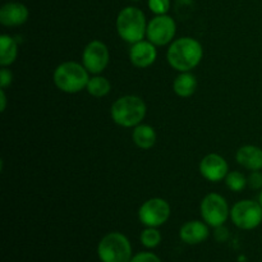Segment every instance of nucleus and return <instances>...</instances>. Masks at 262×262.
I'll use <instances>...</instances> for the list:
<instances>
[{"mask_svg":"<svg viewBox=\"0 0 262 262\" xmlns=\"http://www.w3.org/2000/svg\"><path fill=\"white\" fill-rule=\"evenodd\" d=\"M161 233L158 228L146 227L140 234V242L147 250H154L161 243Z\"/></svg>","mask_w":262,"mask_h":262,"instance_id":"obj_20","label":"nucleus"},{"mask_svg":"<svg viewBox=\"0 0 262 262\" xmlns=\"http://www.w3.org/2000/svg\"><path fill=\"white\" fill-rule=\"evenodd\" d=\"M145 13L136 7H127L119 12L117 17V31L120 38L129 43L143 40L146 35Z\"/></svg>","mask_w":262,"mask_h":262,"instance_id":"obj_5","label":"nucleus"},{"mask_svg":"<svg viewBox=\"0 0 262 262\" xmlns=\"http://www.w3.org/2000/svg\"><path fill=\"white\" fill-rule=\"evenodd\" d=\"M197 89V79L191 72H181L173 82V90L179 97H189Z\"/></svg>","mask_w":262,"mask_h":262,"instance_id":"obj_16","label":"nucleus"},{"mask_svg":"<svg viewBox=\"0 0 262 262\" xmlns=\"http://www.w3.org/2000/svg\"><path fill=\"white\" fill-rule=\"evenodd\" d=\"M130 262H163L161 258L159 257L156 253L151 252V251H142L136 255H133Z\"/></svg>","mask_w":262,"mask_h":262,"instance_id":"obj_23","label":"nucleus"},{"mask_svg":"<svg viewBox=\"0 0 262 262\" xmlns=\"http://www.w3.org/2000/svg\"><path fill=\"white\" fill-rule=\"evenodd\" d=\"M225 184L233 192H242L247 186V178L241 171H229L225 177Z\"/></svg>","mask_w":262,"mask_h":262,"instance_id":"obj_21","label":"nucleus"},{"mask_svg":"<svg viewBox=\"0 0 262 262\" xmlns=\"http://www.w3.org/2000/svg\"><path fill=\"white\" fill-rule=\"evenodd\" d=\"M109 49L102 41L94 40L86 45L82 53V64L92 74H100L109 64Z\"/></svg>","mask_w":262,"mask_h":262,"instance_id":"obj_10","label":"nucleus"},{"mask_svg":"<svg viewBox=\"0 0 262 262\" xmlns=\"http://www.w3.org/2000/svg\"><path fill=\"white\" fill-rule=\"evenodd\" d=\"M247 186L253 191L262 189V173L260 170H253L247 178Z\"/></svg>","mask_w":262,"mask_h":262,"instance_id":"obj_24","label":"nucleus"},{"mask_svg":"<svg viewBox=\"0 0 262 262\" xmlns=\"http://www.w3.org/2000/svg\"><path fill=\"white\" fill-rule=\"evenodd\" d=\"M110 89H112V84H110L109 79L102 76H99V74H95V77L90 78L86 87L87 92L94 97L106 96L110 92Z\"/></svg>","mask_w":262,"mask_h":262,"instance_id":"obj_19","label":"nucleus"},{"mask_svg":"<svg viewBox=\"0 0 262 262\" xmlns=\"http://www.w3.org/2000/svg\"><path fill=\"white\" fill-rule=\"evenodd\" d=\"M170 216V206L160 197H154L141 205L138 210V219L145 227L159 228L165 224Z\"/></svg>","mask_w":262,"mask_h":262,"instance_id":"obj_8","label":"nucleus"},{"mask_svg":"<svg viewBox=\"0 0 262 262\" xmlns=\"http://www.w3.org/2000/svg\"><path fill=\"white\" fill-rule=\"evenodd\" d=\"M97 257L101 262H130L132 245L123 233H107L97 245Z\"/></svg>","mask_w":262,"mask_h":262,"instance_id":"obj_4","label":"nucleus"},{"mask_svg":"<svg viewBox=\"0 0 262 262\" xmlns=\"http://www.w3.org/2000/svg\"><path fill=\"white\" fill-rule=\"evenodd\" d=\"M28 8L22 3L10 2L5 3L0 8V23L5 27H18L27 22Z\"/></svg>","mask_w":262,"mask_h":262,"instance_id":"obj_13","label":"nucleus"},{"mask_svg":"<svg viewBox=\"0 0 262 262\" xmlns=\"http://www.w3.org/2000/svg\"><path fill=\"white\" fill-rule=\"evenodd\" d=\"M18 55L17 41L9 35L0 36V66L8 67L13 64Z\"/></svg>","mask_w":262,"mask_h":262,"instance_id":"obj_18","label":"nucleus"},{"mask_svg":"<svg viewBox=\"0 0 262 262\" xmlns=\"http://www.w3.org/2000/svg\"><path fill=\"white\" fill-rule=\"evenodd\" d=\"M214 237L217 242H225V241L229 238V230L222 225V227H217L215 228V233H214Z\"/></svg>","mask_w":262,"mask_h":262,"instance_id":"obj_26","label":"nucleus"},{"mask_svg":"<svg viewBox=\"0 0 262 262\" xmlns=\"http://www.w3.org/2000/svg\"><path fill=\"white\" fill-rule=\"evenodd\" d=\"M258 204L261 205V207H262V189H261V192H260V194H258Z\"/></svg>","mask_w":262,"mask_h":262,"instance_id":"obj_28","label":"nucleus"},{"mask_svg":"<svg viewBox=\"0 0 262 262\" xmlns=\"http://www.w3.org/2000/svg\"><path fill=\"white\" fill-rule=\"evenodd\" d=\"M132 138L137 147L142 148V150H148L155 145L156 132L151 125L138 124L133 129Z\"/></svg>","mask_w":262,"mask_h":262,"instance_id":"obj_17","label":"nucleus"},{"mask_svg":"<svg viewBox=\"0 0 262 262\" xmlns=\"http://www.w3.org/2000/svg\"><path fill=\"white\" fill-rule=\"evenodd\" d=\"M7 106V97H5L4 89L0 90V112H4Z\"/></svg>","mask_w":262,"mask_h":262,"instance_id":"obj_27","label":"nucleus"},{"mask_svg":"<svg viewBox=\"0 0 262 262\" xmlns=\"http://www.w3.org/2000/svg\"><path fill=\"white\" fill-rule=\"evenodd\" d=\"M13 81V73L7 68V67H3L2 71H0V87L2 89H7Z\"/></svg>","mask_w":262,"mask_h":262,"instance_id":"obj_25","label":"nucleus"},{"mask_svg":"<svg viewBox=\"0 0 262 262\" xmlns=\"http://www.w3.org/2000/svg\"><path fill=\"white\" fill-rule=\"evenodd\" d=\"M146 110L147 107L141 97L136 95H127L115 100L112 105L110 114L118 125L130 128L141 124L146 117Z\"/></svg>","mask_w":262,"mask_h":262,"instance_id":"obj_3","label":"nucleus"},{"mask_svg":"<svg viewBox=\"0 0 262 262\" xmlns=\"http://www.w3.org/2000/svg\"><path fill=\"white\" fill-rule=\"evenodd\" d=\"M201 217L209 227L217 228L227 223L230 217V210L228 202L222 194L209 193L204 197L200 206Z\"/></svg>","mask_w":262,"mask_h":262,"instance_id":"obj_7","label":"nucleus"},{"mask_svg":"<svg viewBox=\"0 0 262 262\" xmlns=\"http://www.w3.org/2000/svg\"><path fill=\"white\" fill-rule=\"evenodd\" d=\"M148 8L156 15L166 14L170 9V0H148Z\"/></svg>","mask_w":262,"mask_h":262,"instance_id":"obj_22","label":"nucleus"},{"mask_svg":"<svg viewBox=\"0 0 262 262\" xmlns=\"http://www.w3.org/2000/svg\"><path fill=\"white\" fill-rule=\"evenodd\" d=\"M209 225L202 220H191L183 224L179 229V238L183 243L189 246L200 245L209 238Z\"/></svg>","mask_w":262,"mask_h":262,"instance_id":"obj_14","label":"nucleus"},{"mask_svg":"<svg viewBox=\"0 0 262 262\" xmlns=\"http://www.w3.org/2000/svg\"><path fill=\"white\" fill-rule=\"evenodd\" d=\"M230 220L242 230H252L262 223V207L258 201L242 200L230 209Z\"/></svg>","mask_w":262,"mask_h":262,"instance_id":"obj_6","label":"nucleus"},{"mask_svg":"<svg viewBox=\"0 0 262 262\" xmlns=\"http://www.w3.org/2000/svg\"><path fill=\"white\" fill-rule=\"evenodd\" d=\"M54 83L66 94H77L86 89L90 81V72L83 64L77 61H64L54 71Z\"/></svg>","mask_w":262,"mask_h":262,"instance_id":"obj_2","label":"nucleus"},{"mask_svg":"<svg viewBox=\"0 0 262 262\" xmlns=\"http://www.w3.org/2000/svg\"><path fill=\"white\" fill-rule=\"evenodd\" d=\"M235 160L239 165L248 170H261L262 169V148L253 145L242 146L235 154Z\"/></svg>","mask_w":262,"mask_h":262,"instance_id":"obj_15","label":"nucleus"},{"mask_svg":"<svg viewBox=\"0 0 262 262\" xmlns=\"http://www.w3.org/2000/svg\"><path fill=\"white\" fill-rule=\"evenodd\" d=\"M204 49L193 37H181L169 46L166 59L173 69L178 72H189L196 68L202 60Z\"/></svg>","mask_w":262,"mask_h":262,"instance_id":"obj_1","label":"nucleus"},{"mask_svg":"<svg viewBox=\"0 0 262 262\" xmlns=\"http://www.w3.org/2000/svg\"><path fill=\"white\" fill-rule=\"evenodd\" d=\"M176 32L177 25L173 18L168 14H161L156 15L148 22L146 36L154 45L164 46L173 41Z\"/></svg>","mask_w":262,"mask_h":262,"instance_id":"obj_9","label":"nucleus"},{"mask_svg":"<svg viewBox=\"0 0 262 262\" xmlns=\"http://www.w3.org/2000/svg\"><path fill=\"white\" fill-rule=\"evenodd\" d=\"M158 51L156 45H154L151 41L141 40L138 42L132 43V48L129 50V60L137 68H147L154 61L156 60Z\"/></svg>","mask_w":262,"mask_h":262,"instance_id":"obj_12","label":"nucleus"},{"mask_svg":"<svg viewBox=\"0 0 262 262\" xmlns=\"http://www.w3.org/2000/svg\"><path fill=\"white\" fill-rule=\"evenodd\" d=\"M200 173L209 182H220L229 173L225 159L217 154H209L200 163Z\"/></svg>","mask_w":262,"mask_h":262,"instance_id":"obj_11","label":"nucleus"},{"mask_svg":"<svg viewBox=\"0 0 262 262\" xmlns=\"http://www.w3.org/2000/svg\"><path fill=\"white\" fill-rule=\"evenodd\" d=\"M132 2H138V0H132Z\"/></svg>","mask_w":262,"mask_h":262,"instance_id":"obj_29","label":"nucleus"}]
</instances>
